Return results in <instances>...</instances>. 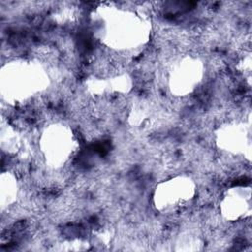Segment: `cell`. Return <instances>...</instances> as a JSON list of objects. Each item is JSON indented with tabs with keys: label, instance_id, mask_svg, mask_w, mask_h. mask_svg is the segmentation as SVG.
<instances>
[{
	"label": "cell",
	"instance_id": "6da1fadb",
	"mask_svg": "<svg viewBox=\"0 0 252 252\" xmlns=\"http://www.w3.org/2000/svg\"><path fill=\"white\" fill-rule=\"evenodd\" d=\"M194 184L191 178H172L157 187L155 203L159 211L175 213L188 208L194 199Z\"/></svg>",
	"mask_w": 252,
	"mask_h": 252
}]
</instances>
